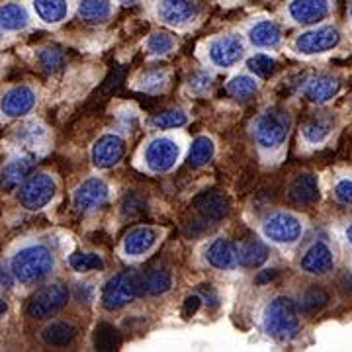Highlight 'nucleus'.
Returning <instances> with one entry per match:
<instances>
[{"label":"nucleus","mask_w":352,"mask_h":352,"mask_svg":"<svg viewBox=\"0 0 352 352\" xmlns=\"http://www.w3.org/2000/svg\"><path fill=\"white\" fill-rule=\"evenodd\" d=\"M14 280L22 284L41 282L55 270V256L45 245H28L16 252L10 261Z\"/></svg>","instance_id":"1"},{"label":"nucleus","mask_w":352,"mask_h":352,"mask_svg":"<svg viewBox=\"0 0 352 352\" xmlns=\"http://www.w3.org/2000/svg\"><path fill=\"white\" fill-rule=\"evenodd\" d=\"M264 333L278 342L294 340L300 333V311L296 302L286 296H278L264 307Z\"/></svg>","instance_id":"2"},{"label":"nucleus","mask_w":352,"mask_h":352,"mask_svg":"<svg viewBox=\"0 0 352 352\" xmlns=\"http://www.w3.org/2000/svg\"><path fill=\"white\" fill-rule=\"evenodd\" d=\"M145 292V278L135 268H127L108 280L102 289V305L108 311L122 309Z\"/></svg>","instance_id":"3"},{"label":"nucleus","mask_w":352,"mask_h":352,"mask_svg":"<svg viewBox=\"0 0 352 352\" xmlns=\"http://www.w3.org/2000/svg\"><path fill=\"white\" fill-rule=\"evenodd\" d=\"M289 129H292V116L288 110L272 106L258 116L254 124V139L264 151H276L286 143Z\"/></svg>","instance_id":"4"},{"label":"nucleus","mask_w":352,"mask_h":352,"mask_svg":"<svg viewBox=\"0 0 352 352\" xmlns=\"http://www.w3.org/2000/svg\"><path fill=\"white\" fill-rule=\"evenodd\" d=\"M69 302V289L65 284H50V286H43L38 289L25 307V314L30 315L32 319H38V321H45L51 319L63 309L65 305Z\"/></svg>","instance_id":"5"},{"label":"nucleus","mask_w":352,"mask_h":352,"mask_svg":"<svg viewBox=\"0 0 352 352\" xmlns=\"http://www.w3.org/2000/svg\"><path fill=\"white\" fill-rule=\"evenodd\" d=\"M57 194V182L47 173H38L25 178L22 188L18 192V200L30 212L43 210Z\"/></svg>","instance_id":"6"},{"label":"nucleus","mask_w":352,"mask_h":352,"mask_svg":"<svg viewBox=\"0 0 352 352\" xmlns=\"http://www.w3.org/2000/svg\"><path fill=\"white\" fill-rule=\"evenodd\" d=\"M340 39H342V36L335 25H319V28L300 34L294 41V50H296V53L305 55V57L323 55L327 51L337 50Z\"/></svg>","instance_id":"7"},{"label":"nucleus","mask_w":352,"mask_h":352,"mask_svg":"<svg viewBox=\"0 0 352 352\" xmlns=\"http://www.w3.org/2000/svg\"><path fill=\"white\" fill-rule=\"evenodd\" d=\"M302 219L289 212H276L266 217L263 223V235L276 245H294L302 237Z\"/></svg>","instance_id":"8"},{"label":"nucleus","mask_w":352,"mask_h":352,"mask_svg":"<svg viewBox=\"0 0 352 352\" xmlns=\"http://www.w3.org/2000/svg\"><path fill=\"white\" fill-rule=\"evenodd\" d=\"M180 159V145L170 138H155L145 149V164L151 173L163 175L175 168Z\"/></svg>","instance_id":"9"},{"label":"nucleus","mask_w":352,"mask_h":352,"mask_svg":"<svg viewBox=\"0 0 352 352\" xmlns=\"http://www.w3.org/2000/svg\"><path fill=\"white\" fill-rule=\"evenodd\" d=\"M210 61L219 69H231L245 57V43L237 34L221 36L210 41L208 45Z\"/></svg>","instance_id":"10"},{"label":"nucleus","mask_w":352,"mask_h":352,"mask_svg":"<svg viewBox=\"0 0 352 352\" xmlns=\"http://www.w3.org/2000/svg\"><path fill=\"white\" fill-rule=\"evenodd\" d=\"M110 200V186L102 178H88L78 188L75 190L73 204L76 212L80 214H90L104 208Z\"/></svg>","instance_id":"11"},{"label":"nucleus","mask_w":352,"mask_h":352,"mask_svg":"<svg viewBox=\"0 0 352 352\" xmlns=\"http://www.w3.org/2000/svg\"><path fill=\"white\" fill-rule=\"evenodd\" d=\"M126 155V139L118 133H106L92 147V163L100 170H108L120 163Z\"/></svg>","instance_id":"12"},{"label":"nucleus","mask_w":352,"mask_h":352,"mask_svg":"<svg viewBox=\"0 0 352 352\" xmlns=\"http://www.w3.org/2000/svg\"><path fill=\"white\" fill-rule=\"evenodd\" d=\"M157 16L163 24L173 25V28H184L196 20L198 6L194 0H159Z\"/></svg>","instance_id":"13"},{"label":"nucleus","mask_w":352,"mask_h":352,"mask_svg":"<svg viewBox=\"0 0 352 352\" xmlns=\"http://www.w3.org/2000/svg\"><path fill=\"white\" fill-rule=\"evenodd\" d=\"M38 104V94L30 87H14L0 98V110L6 118H24Z\"/></svg>","instance_id":"14"},{"label":"nucleus","mask_w":352,"mask_h":352,"mask_svg":"<svg viewBox=\"0 0 352 352\" xmlns=\"http://www.w3.org/2000/svg\"><path fill=\"white\" fill-rule=\"evenodd\" d=\"M331 14V0H292L288 16L300 25H315L323 22Z\"/></svg>","instance_id":"15"},{"label":"nucleus","mask_w":352,"mask_h":352,"mask_svg":"<svg viewBox=\"0 0 352 352\" xmlns=\"http://www.w3.org/2000/svg\"><path fill=\"white\" fill-rule=\"evenodd\" d=\"M192 206L206 221H221L229 215V200L223 192L219 190H206L200 192L194 200Z\"/></svg>","instance_id":"16"},{"label":"nucleus","mask_w":352,"mask_h":352,"mask_svg":"<svg viewBox=\"0 0 352 352\" xmlns=\"http://www.w3.org/2000/svg\"><path fill=\"white\" fill-rule=\"evenodd\" d=\"M300 266H302L303 272H307V274L323 276V274H327V272H331L335 268V254H333L327 243L319 241V243H314L305 251Z\"/></svg>","instance_id":"17"},{"label":"nucleus","mask_w":352,"mask_h":352,"mask_svg":"<svg viewBox=\"0 0 352 352\" xmlns=\"http://www.w3.org/2000/svg\"><path fill=\"white\" fill-rule=\"evenodd\" d=\"M340 92V82L335 76L319 73V75L309 76L303 85V94L305 98L314 104H325L333 100Z\"/></svg>","instance_id":"18"},{"label":"nucleus","mask_w":352,"mask_h":352,"mask_svg":"<svg viewBox=\"0 0 352 352\" xmlns=\"http://www.w3.org/2000/svg\"><path fill=\"white\" fill-rule=\"evenodd\" d=\"M161 237V231L155 229V227L143 226L131 229L124 239V252L127 256H143L147 252L153 251V247L157 245V241Z\"/></svg>","instance_id":"19"},{"label":"nucleus","mask_w":352,"mask_h":352,"mask_svg":"<svg viewBox=\"0 0 352 352\" xmlns=\"http://www.w3.org/2000/svg\"><path fill=\"white\" fill-rule=\"evenodd\" d=\"M289 200L298 206H314L321 198V192H319V180L317 176L311 173H305L300 175L289 186L288 192Z\"/></svg>","instance_id":"20"},{"label":"nucleus","mask_w":352,"mask_h":352,"mask_svg":"<svg viewBox=\"0 0 352 352\" xmlns=\"http://www.w3.org/2000/svg\"><path fill=\"white\" fill-rule=\"evenodd\" d=\"M206 261L217 270H231L239 264L237 247L229 239H215L206 251Z\"/></svg>","instance_id":"21"},{"label":"nucleus","mask_w":352,"mask_h":352,"mask_svg":"<svg viewBox=\"0 0 352 352\" xmlns=\"http://www.w3.org/2000/svg\"><path fill=\"white\" fill-rule=\"evenodd\" d=\"M249 41L258 50H274L282 41V30L272 20H261L249 30Z\"/></svg>","instance_id":"22"},{"label":"nucleus","mask_w":352,"mask_h":352,"mask_svg":"<svg viewBox=\"0 0 352 352\" xmlns=\"http://www.w3.org/2000/svg\"><path fill=\"white\" fill-rule=\"evenodd\" d=\"M30 25V12L20 2L0 4V30L4 32H22Z\"/></svg>","instance_id":"23"},{"label":"nucleus","mask_w":352,"mask_h":352,"mask_svg":"<svg viewBox=\"0 0 352 352\" xmlns=\"http://www.w3.org/2000/svg\"><path fill=\"white\" fill-rule=\"evenodd\" d=\"M335 129V116L331 112H323L314 116L305 126H303V139L307 143H314V145H319L323 143L325 139L333 133Z\"/></svg>","instance_id":"24"},{"label":"nucleus","mask_w":352,"mask_h":352,"mask_svg":"<svg viewBox=\"0 0 352 352\" xmlns=\"http://www.w3.org/2000/svg\"><path fill=\"white\" fill-rule=\"evenodd\" d=\"M237 261L245 268H261L268 261V247L261 239L245 241L237 247Z\"/></svg>","instance_id":"25"},{"label":"nucleus","mask_w":352,"mask_h":352,"mask_svg":"<svg viewBox=\"0 0 352 352\" xmlns=\"http://www.w3.org/2000/svg\"><path fill=\"white\" fill-rule=\"evenodd\" d=\"M34 12L45 24H59L69 16V2L67 0H34Z\"/></svg>","instance_id":"26"},{"label":"nucleus","mask_w":352,"mask_h":352,"mask_svg":"<svg viewBox=\"0 0 352 352\" xmlns=\"http://www.w3.org/2000/svg\"><path fill=\"white\" fill-rule=\"evenodd\" d=\"M32 170V161L28 157H18L6 164L0 173V186L6 190H14L20 186V182H24L28 175Z\"/></svg>","instance_id":"27"},{"label":"nucleus","mask_w":352,"mask_h":352,"mask_svg":"<svg viewBox=\"0 0 352 352\" xmlns=\"http://www.w3.org/2000/svg\"><path fill=\"white\" fill-rule=\"evenodd\" d=\"M76 12L88 24H102L112 16V2L110 0H78Z\"/></svg>","instance_id":"28"},{"label":"nucleus","mask_w":352,"mask_h":352,"mask_svg":"<svg viewBox=\"0 0 352 352\" xmlns=\"http://www.w3.org/2000/svg\"><path fill=\"white\" fill-rule=\"evenodd\" d=\"M76 337V327L67 321H55L41 331V340L50 346H67Z\"/></svg>","instance_id":"29"},{"label":"nucleus","mask_w":352,"mask_h":352,"mask_svg":"<svg viewBox=\"0 0 352 352\" xmlns=\"http://www.w3.org/2000/svg\"><path fill=\"white\" fill-rule=\"evenodd\" d=\"M227 92L237 100H249L258 92V82L251 75H237L227 82Z\"/></svg>","instance_id":"30"},{"label":"nucleus","mask_w":352,"mask_h":352,"mask_svg":"<svg viewBox=\"0 0 352 352\" xmlns=\"http://www.w3.org/2000/svg\"><path fill=\"white\" fill-rule=\"evenodd\" d=\"M214 141L210 138H206V135H201V138H196L192 141V147H190L188 153V163L192 166H204V164H208L214 159Z\"/></svg>","instance_id":"31"},{"label":"nucleus","mask_w":352,"mask_h":352,"mask_svg":"<svg viewBox=\"0 0 352 352\" xmlns=\"http://www.w3.org/2000/svg\"><path fill=\"white\" fill-rule=\"evenodd\" d=\"M329 302V294L325 289L321 288H314L309 289V292H305L302 298H300V302L296 303L298 305V311L300 315H314L317 311H321Z\"/></svg>","instance_id":"32"},{"label":"nucleus","mask_w":352,"mask_h":352,"mask_svg":"<svg viewBox=\"0 0 352 352\" xmlns=\"http://www.w3.org/2000/svg\"><path fill=\"white\" fill-rule=\"evenodd\" d=\"M69 264L76 272H92L106 268V263L98 252H75L69 256Z\"/></svg>","instance_id":"33"},{"label":"nucleus","mask_w":352,"mask_h":352,"mask_svg":"<svg viewBox=\"0 0 352 352\" xmlns=\"http://www.w3.org/2000/svg\"><path fill=\"white\" fill-rule=\"evenodd\" d=\"M122 342V337L118 333V329L108 325V323H102L96 327V333H94V346L96 351H116Z\"/></svg>","instance_id":"34"},{"label":"nucleus","mask_w":352,"mask_h":352,"mask_svg":"<svg viewBox=\"0 0 352 352\" xmlns=\"http://www.w3.org/2000/svg\"><path fill=\"white\" fill-rule=\"evenodd\" d=\"M151 124L157 129H178V127H184L188 124V116L184 110H164V112L157 113L151 120Z\"/></svg>","instance_id":"35"},{"label":"nucleus","mask_w":352,"mask_h":352,"mask_svg":"<svg viewBox=\"0 0 352 352\" xmlns=\"http://www.w3.org/2000/svg\"><path fill=\"white\" fill-rule=\"evenodd\" d=\"M173 288V274L168 270H155L145 278V292L149 296H163Z\"/></svg>","instance_id":"36"},{"label":"nucleus","mask_w":352,"mask_h":352,"mask_svg":"<svg viewBox=\"0 0 352 352\" xmlns=\"http://www.w3.org/2000/svg\"><path fill=\"white\" fill-rule=\"evenodd\" d=\"M276 59L270 57V55H264V53H256L252 55L251 59H247V67L252 75L258 76V78H270L276 71Z\"/></svg>","instance_id":"37"},{"label":"nucleus","mask_w":352,"mask_h":352,"mask_svg":"<svg viewBox=\"0 0 352 352\" xmlns=\"http://www.w3.org/2000/svg\"><path fill=\"white\" fill-rule=\"evenodd\" d=\"M175 38L170 34H164V32H155L145 41V50L149 51L151 55H168L170 51L175 50Z\"/></svg>","instance_id":"38"},{"label":"nucleus","mask_w":352,"mask_h":352,"mask_svg":"<svg viewBox=\"0 0 352 352\" xmlns=\"http://www.w3.org/2000/svg\"><path fill=\"white\" fill-rule=\"evenodd\" d=\"M38 61L45 73L53 75V73H59L63 69L65 55L59 50H55V47H45V50L39 51Z\"/></svg>","instance_id":"39"},{"label":"nucleus","mask_w":352,"mask_h":352,"mask_svg":"<svg viewBox=\"0 0 352 352\" xmlns=\"http://www.w3.org/2000/svg\"><path fill=\"white\" fill-rule=\"evenodd\" d=\"M166 73L161 71V69H157V71H149V73H145V75L141 76V80H139V88L141 90H145V92H159L161 88H164L166 85Z\"/></svg>","instance_id":"40"},{"label":"nucleus","mask_w":352,"mask_h":352,"mask_svg":"<svg viewBox=\"0 0 352 352\" xmlns=\"http://www.w3.org/2000/svg\"><path fill=\"white\" fill-rule=\"evenodd\" d=\"M212 80H214V76L210 75L208 71H198V73L190 76L188 88L194 94H204V92H208L212 88Z\"/></svg>","instance_id":"41"},{"label":"nucleus","mask_w":352,"mask_h":352,"mask_svg":"<svg viewBox=\"0 0 352 352\" xmlns=\"http://www.w3.org/2000/svg\"><path fill=\"white\" fill-rule=\"evenodd\" d=\"M122 212L126 217H138L145 212V201L138 198V196H129L127 194L126 198H124V204H122Z\"/></svg>","instance_id":"42"},{"label":"nucleus","mask_w":352,"mask_h":352,"mask_svg":"<svg viewBox=\"0 0 352 352\" xmlns=\"http://www.w3.org/2000/svg\"><path fill=\"white\" fill-rule=\"evenodd\" d=\"M333 194H335L337 201L344 204V206H352V180L344 178V180L337 182V186H335V190H333Z\"/></svg>","instance_id":"43"},{"label":"nucleus","mask_w":352,"mask_h":352,"mask_svg":"<svg viewBox=\"0 0 352 352\" xmlns=\"http://www.w3.org/2000/svg\"><path fill=\"white\" fill-rule=\"evenodd\" d=\"M201 305V298L198 294H194V296H190L186 298V302H184V309H182V315L184 317H192V315L196 314L198 309H200Z\"/></svg>","instance_id":"44"},{"label":"nucleus","mask_w":352,"mask_h":352,"mask_svg":"<svg viewBox=\"0 0 352 352\" xmlns=\"http://www.w3.org/2000/svg\"><path fill=\"white\" fill-rule=\"evenodd\" d=\"M14 282L12 270H6V266L0 263V288H10Z\"/></svg>","instance_id":"45"},{"label":"nucleus","mask_w":352,"mask_h":352,"mask_svg":"<svg viewBox=\"0 0 352 352\" xmlns=\"http://www.w3.org/2000/svg\"><path fill=\"white\" fill-rule=\"evenodd\" d=\"M201 296H204V300H206V305H210V307H217V296H215L214 292H212V288H204L201 289Z\"/></svg>","instance_id":"46"},{"label":"nucleus","mask_w":352,"mask_h":352,"mask_svg":"<svg viewBox=\"0 0 352 352\" xmlns=\"http://www.w3.org/2000/svg\"><path fill=\"white\" fill-rule=\"evenodd\" d=\"M274 276H276V270H266V272H263V274H258L256 282H258V284H264V282L272 280Z\"/></svg>","instance_id":"47"},{"label":"nucleus","mask_w":352,"mask_h":352,"mask_svg":"<svg viewBox=\"0 0 352 352\" xmlns=\"http://www.w3.org/2000/svg\"><path fill=\"white\" fill-rule=\"evenodd\" d=\"M6 311H8V303L4 302V298H0V319L6 315Z\"/></svg>","instance_id":"48"},{"label":"nucleus","mask_w":352,"mask_h":352,"mask_svg":"<svg viewBox=\"0 0 352 352\" xmlns=\"http://www.w3.org/2000/svg\"><path fill=\"white\" fill-rule=\"evenodd\" d=\"M346 241H349V245L352 247V223L349 226V229H346Z\"/></svg>","instance_id":"49"},{"label":"nucleus","mask_w":352,"mask_h":352,"mask_svg":"<svg viewBox=\"0 0 352 352\" xmlns=\"http://www.w3.org/2000/svg\"><path fill=\"white\" fill-rule=\"evenodd\" d=\"M120 2H122V4H135L138 0H120Z\"/></svg>","instance_id":"50"},{"label":"nucleus","mask_w":352,"mask_h":352,"mask_svg":"<svg viewBox=\"0 0 352 352\" xmlns=\"http://www.w3.org/2000/svg\"><path fill=\"white\" fill-rule=\"evenodd\" d=\"M351 18H352V6H351Z\"/></svg>","instance_id":"51"}]
</instances>
